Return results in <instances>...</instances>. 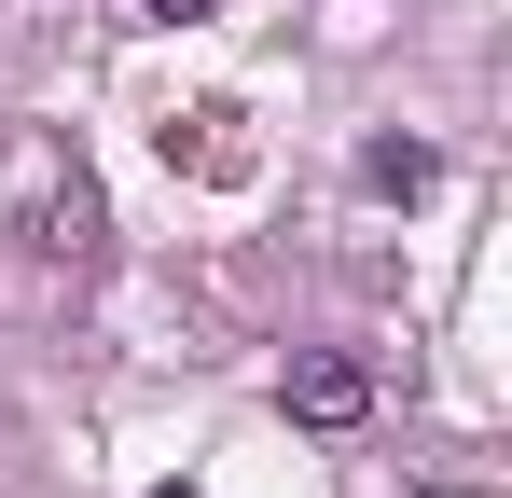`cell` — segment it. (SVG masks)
Listing matches in <instances>:
<instances>
[{"instance_id":"2","label":"cell","mask_w":512,"mask_h":498,"mask_svg":"<svg viewBox=\"0 0 512 498\" xmlns=\"http://www.w3.org/2000/svg\"><path fill=\"white\" fill-rule=\"evenodd\" d=\"M429 180H443L429 139H360V194H429Z\"/></svg>"},{"instance_id":"4","label":"cell","mask_w":512,"mask_h":498,"mask_svg":"<svg viewBox=\"0 0 512 498\" xmlns=\"http://www.w3.org/2000/svg\"><path fill=\"white\" fill-rule=\"evenodd\" d=\"M139 14H153V28H194V14H208V0H139Z\"/></svg>"},{"instance_id":"1","label":"cell","mask_w":512,"mask_h":498,"mask_svg":"<svg viewBox=\"0 0 512 498\" xmlns=\"http://www.w3.org/2000/svg\"><path fill=\"white\" fill-rule=\"evenodd\" d=\"M277 402H291V429H360V415H374V374L319 346V360H291V388H277Z\"/></svg>"},{"instance_id":"3","label":"cell","mask_w":512,"mask_h":498,"mask_svg":"<svg viewBox=\"0 0 512 498\" xmlns=\"http://www.w3.org/2000/svg\"><path fill=\"white\" fill-rule=\"evenodd\" d=\"M42 249H56V263H97V194H84V180L42 194Z\"/></svg>"},{"instance_id":"5","label":"cell","mask_w":512,"mask_h":498,"mask_svg":"<svg viewBox=\"0 0 512 498\" xmlns=\"http://www.w3.org/2000/svg\"><path fill=\"white\" fill-rule=\"evenodd\" d=\"M153 498H194V485H153Z\"/></svg>"}]
</instances>
